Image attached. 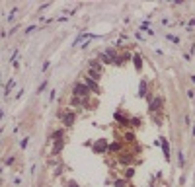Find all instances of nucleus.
Wrapping results in <instances>:
<instances>
[{
	"instance_id": "nucleus-23",
	"label": "nucleus",
	"mask_w": 195,
	"mask_h": 187,
	"mask_svg": "<svg viewBox=\"0 0 195 187\" xmlns=\"http://www.w3.org/2000/svg\"><path fill=\"white\" fill-rule=\"evenodd\" d=\"M27 140H30V139H22V140H20V146H22V148H27Z\"/></svg>"
},
{
	"instance_id": "nucleus-19",
	"label": "nucleus",
	"mask_w": 195,
	"mask_h": 187,
	"mask_svg": "<svg viewBox=\"0 0 195 187\" xmlns=\"http://www.w3.org/2000/svg\"><path fill=\"white\" fill-rule=\"evenodd\" d=\"M125 142H135V135H133V132H125Z\"/></svg>"
},
{
	"instance_id": "nucleus-5",
	"label": "nucleus",
	"mask_w": 195,
	"mask_h": 187,
	"mask_svg": "<svg viewBox=\"0 0 195 187\" xmlns=\"http://www.w3.org/2000/svg\"><path fill=\"white\" fill-rule=\"evenodd\" d=\"M115 121H117L119 125H123V127H131V119L129 117H125V115L121 113V111H115Z\"/></svg>"
},
{
	"instance_id": "nucleus-17",
	"label": "nucleus",
	"mask_w": 195,
	"mask_h": 187,
	"mask_svg": "<svg viewBox=\"0 0 195 187\" xmlns=\"http://www.w3.org/2000/svg\"><path fill=\"white\" fill-rule=\"evenodd\" d=\"M178 166H180V168H184V166H185V158H184L181 152H178Z\"/></svg>"
},
{
	"instance_id": "nucleus-6",
	"label": "nucleus",
	"mask_w": 195,
	"mask_h": 187,
	"mask_svg": "<svg viewBox=\"0 0 195 187\" xmlns=\"http://www.w3.org/2000/svg\"><path fill=\"white\" fill-rule=\"evenodd\" d=\"M160 144H162V152H164V160L168 162L170 160V144H168V139H160Z\"/></svg>"
},
{
	"instance_id": "nucleus-15",
	"label": "nucleus",
	"mask_w": 195,
	"mask_h": 187,
	"mask_svg": "<svg viewBox=\"0 0 195 187\" xmlns=\"http://www.w3.org/2000/svg\"><path fill=\"white\" fill-rule=\"evenodd\" d=\"M14 84H16V80H14V78H12V80H10V82H8V84H6V88H4V95H6V98H8V94L12 92V88H14Z\"/></svg>"
},
{
	"instance_id": "nucleus-27",
	"label": "nucleus",
	"mask_w": 195,
	"mask_h": 187,
	"mask_svg": "<svg viewBox=\"0 0 195 187\" xmlns=\"http://www.w3.org/2000/svg\"><path fill=\"white\" fill-rule=\"evenodd\" d=\"M191 132H193V136H195V123H193V129H191Z\"/></svg>"
},
{
	"instance_id": "nucleus-9",
	"label": "nucleus",
	"mask_w": 195,
	"mask_h": 187,
	"mask_svg": "<svg viewBox=\"0 0 195 187\" xmlns=\"http://www.w3.org/2000/svg\"><path fill=\"white\" fill-rule=\"evenodd\" d=\"M131 162H133V154H129V152H123L117 158V164H131Z\"/></svg>"
},
{
	"instance_id": "nucleus-3",
	"label": "nucleus",
	"mask_w": 195,
	"mask_h": 187,
	"mask_svg": "<svg viewBox=\"0 0 195 187\" xmlns=\"http://www.w3.org/2000/svg\"><path fill=\"white\" fill-rule=\"evenodd\" d=\"M59 117H61V121H63V127L64 129H70L72 127V123H74V111H70V109H66L64 113H59Z\"/></svg>"
},
{
	"instance_id": "nucleus-28",
	"label": "nucleus",
	"mask_w": 195,
	"mask_h": 187,
	"mask_svg": "<svg viewBox=\"0 0 195 187\" xmlns=\"http://www.w3.org/2000/svg\"><path fill=\"white\" fill-rule=\"evenodd\" d=\"M191 82H193V84H195V74H193V76H191Z\"/></svg>"
},
{
	"instance_id": "nucleus-13",
	"label": "nucleus",
	"mask_w": 195,
	"mask_h": 187,
	"mask_svg": "<svg viewBox=\"0 0 195 187\" xmlns=\"http://www.w3.org/2000/svg\"><path fill=\"white\" fill-rule=\"evenodd\" d=\"M133 62H135V68L140 72V68H143V61H140V55H133Z\"/></svg>"
},
{
	"instance_id": "nucleus-8",
	"label": "nucleus",
	"mask_w": 195,
	"mask_h": 187,
	"mask_svg": "<svg viewBox=\"0 0 195 187\" xmlns=\"http://www.w3.org/2000/svg\"><path fill=\"white\" fill-rule=\"evenodd\" d=\"M109 150V144L105 142V140H102V142H96L94 144V152H107Z\"/></svg>"
},
{
	"instance_id": "nucleus-12",
	"label": "nucleus",
	"mask_w": 195,
	"mask_h": 187,
	"mask_svg": "<svg viewBox=\"0 0 195 187\" xmlns=\"http://www.w3.org/2000/svg\"><path fill=\"white\" fill-rule=\"evenodd\" d=\"M88 76L92 78V80H102V72H98V70H92V68H88Z\"/></svg>"
},
{
	"instance_id": "nucleus-21",
	"label": "nucleus",
	"mask_w": 195,
	"mask_h": 187,
	"mask_svg": "<svg viewBox=\"0 0 195 187\" xmlns=\"http://www.w3.org/2000/svg\"><path fill=\"white\" fill-rule=\"evenodd\" d=\"M45 88H47V78H45V80L41 82V86H39V88H37V94H41V92H43Z\"/></svg>"
},
{
	"instance_id": "nucleus-11",
	"label": "nucleus",
	"mask_w": 195,
	"mask_h": 187,
	"mask_svg": "<svg viewBox=\"0 0 195 187\" xmlns=\"http://www.w3.org/2000/svg\"><path fill=\"white\" fill-rule=\"evenodd\" d=\"M121 150H123V144L121 142H111L107 152H121Z\"/></svg>"
},
{
	"instance_id": "nucleus-26",
	"label": "nucleus",
	"mask_w": 195,
	"mask_h": 187,
	"mask_svg": "<svg viewBox=\"0 0 195 187\" xmlns=\"http://www.w3.org/2000/svg\"><path fill=\"white\" fill-rule=\"evenodd\" d=\"M191 26H195V18L191 20V22H189V27H191Z\"/></svg>"
},
{
	"instance_id": "nucleus-4",
	"label": "nucleus",
	"mask_w": 195,
	"mask_h": 187,
	"mask_svg": "<svg viewBox=\"0 0 195 187\" xmlns=\"http://www.w3.org/2000/svg\"><path fill=\"white\" fill-rule=\"evenodd\" d=\"M84 84L90 88V92H92V94H96V95L102 94V90H99V86L96 84V80H92L90 76H84Z\"/></svg>"
},
{
	"instance_id": "nucleus-22",
	"label": "nucleus",
	"mask_w": 195,
	"mask_h": 187,
	"mask_svg": "<svg viewBox=\"0 0 195 187\" xmlns=\"http://www.w3.org/2000/svg\"><path fill=\"white\" fill-rule=\"evenodd\" d=\"M49 66H51V61H45V62H43V66H41V70H43V72H45V70H47Z\"/></svg>"
},
{
	"instance_id": "nucleus-25",
	"label": "nucleus",
	"mask_w": 195,
	"mask_h": 187,
	"mask_svg": "<svg viewBox=\"0 0 195 187\" xmlns=\"http://www.w3.org/2000/svg\"><path fill=\"white\" fill-rule=\"evenodd\" d=\"M35 30H37V26H30V27L26 30V33H31V31H35Z\"/></svg>"
},
{
	"instance_id": "nucleus-10",
	"label": "nucleus",
	"mask_w": 195,
	"mask_h": 187,
	"mask_svg": "<svg viewBox=\"0 0 195 187\" xmlns=\"http://www.w3.org/2000/svg\"><path fill=\"white\" fill-rule=\"evenodd\" d=\"M63 146H64V139L63 140H55V144H53V156H57L61 150H63Z\"/></svg>"
},
{
	"instance_id": "nucleus-18",
	"label": "nucleus",
	"mask_w": 195,
	"mask_h": 187,
	"mask_svg": "<svg viewBox=\"0 0 195 187\" xmlns=\"http://www.w3.org/2000/svg\"><path fill=\"white\" fill-rule=\"evenodd\" d=\"M113 185L115 187H127V179H115Z\"/></svg>"
},
{
	"instance_id": "nucleus-14",
	"label": "nucleus",
	"mask_w": 195,
	"mask_h": 187,
	"mask_svg": "<svg viewBox=\"0 0 195 187\" xmlns=\"http://www.w3.org/2000/svg\"><path fill=\"white\" fill-rule=\"evenodd\" d=\"M133 176H135V168H125V172H123V179H131Z\"/></svg>"
},
{
	"instance_id": "nucleus-20",
	"label": "nucleus",
	"mask_w": 195,
	"mask_h": 187,
	"mask_svg": "<svg viewBox=\"0 0 195 187\" xmlns=\"http://www.w3.org/2000/svg\"><path fill=\"white\" fill-rule=\"evenodd\" d=\"M166 39H170V41H172V43L180 45V37H176V35H166Z\"/></svg>"
},
{
	"instance_id": "nucleus-1",
	"label": "nucleus",
	"mask_w": 195,
	"mask_h": 187,
	"mask_svg": "<svg viewBox=\"0 0 195 187\" xmlns=\"http://www.w3.org/2000/svg\"><path fill=\"white\" fill-rule=\"evenodd\" d=\"M92 94L90 88L84 84V82H76L72 86V98H80V99H88V95Z\"/></svg>"
},
{
	"instance_id": "nucleus-2",
	"label": "nucleus",
	"mask_w": 195,
	"mask_h": 187,
	"mask_svg": "<svg viewBox=\"0 0 195 187\" xmlns=\"http://www.w3.org/2000/svg\"><path fill=\"white\" fill-rule=\"evenodd\" d=\"M162 105H164V98H162V95H156V98H152V101L148 103V111H150L152 117H156V113L162 109Z\"/></svg>"
},
{
	"instance_id": "nucleus-7",
	"label": "nucleus",
	"mask_w": 195,
	"mask_h": 187,
	"mask_svg": "<svg viewBox=\"0 0 195 187\" xmlns=\"http://www.w3.org/2000/svg\"><path fill=\"white\" fill-rule=\"evenodd\" d=\"M88 66H90L92 70H98V72H102V74H103V64H102L99 61H96V59L88 61Z\"/></svg>"
},
{
	"instance_id": "nucleus-16",
	"label": "nucleus",
	"mask_w": 195,
	"mask_h": 187,
	"mask_svg": "<svg viewBox=\"0 0 195 187\" xmlns=\"http://www.w3.org/2000/svg\"><path fill=\"white\" fill-rule=\"evenodd\" d=\"M144 94H146V80L143 78L140 80V88H139V95H144Z\"/></svg>"
},
{
	"instance_id": "nucleus-24",
	"label": "nucleus",
	"mask_w": 195,
	"mask_h": 187,
	"mask_svg": "<svg viewBox=\"0 0 195 187\" xmlns=\"http://www.w3.org/2000/svg\"><path fill=\"white\" fill-rule=\"evenodd\" d=\"M4 164H6V166H12V164H14V158H8V160H4Z\"/></svg>"
}]
</instances>
